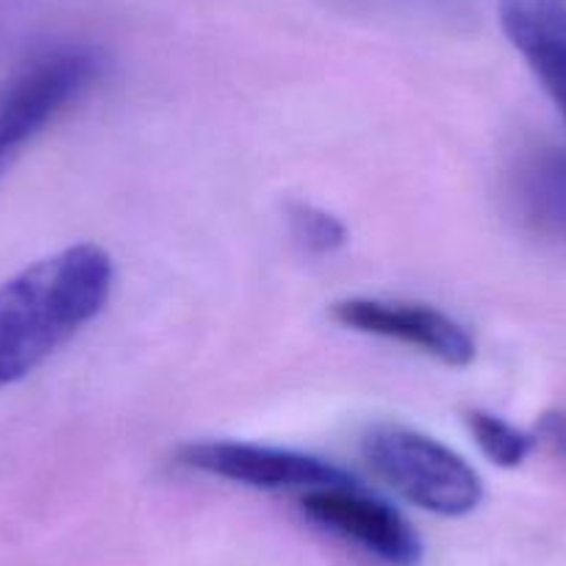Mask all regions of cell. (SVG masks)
<instances>
[{
	"label": "cell",
	"mask_w": 566,
	"mask_h": 566,
	"mask_svg": "<svg viewBox=\"0 0 566 566\" xmlns=\"http://www.w3.org/2000/svg\"><path fill=\"white\" fill-rule=\"evenodd\" d=\"M112 255L95 242L64 248L0 283V386L25 378L106 308Z\"/></svg>",
	"instance_id": "obj_1"
},
{
	"label": "cell",
	"mask_w": 566,
	"mask_h": 566,
	"mask_svg": "<svg viewBox=\"0 0 566 566\" xmlns=\"http://www.w3.org/2000/svg\"><path fill=\"white\" fill-rule=\"evenodd\" d=\"M361 453L380 481L431 514L467 516L481 505V475L428 433L406 424H373L361 439Z\"/></svg>",
	"instance_id": "obj_2"
},
{
	"label": "cell",
	"mask_w": 566,
	"mask_h": 566,
	"mask_svg": "<svg viewBox=\"0 0 566 566\" xmlns=\"http://www.w3.org/2000/svg\"><path fill=\"white\" fill-rule=\"evenodd\" d=\"M101 67L90 48H56L25 62L0 86V176L34 136L95 86Z\"/></svg>",
	"instance_id": "obj_3"
},
{
	"label": "cell",
	"mask_w": 566,
	"mask_h": 566,
	"mask_svg": "<svg viewBox=\"0 0 566 566\" xmlns=\"http://www.w3.org/2000/svg\"><path fill=\"white\" fill-rule=\"evenodd\" d=\"M301 511L308 522L350 547L361 549L384 566H419L422 542L411 522L389 505L358 486L353 478L301 494Z\"/></svg>",
	"instance_id": "obj_4"
},
{
	"label": "cell",
	"mask_w": 566,
	"mask_h": 566,
	"mask_svg": "<svg viewBox=\"0 0 566 566\" xmlns=\"http://www.w3.org/2000/svg\"><path fill=\"white\" fill-rule=\"evenodd\" d=\"M178 464L239 486L286 492L297 497L350 478L345 470L317 455L248 442H189L178 450Z\"/></svg>",
	"instance_id": "obj_5"
},
{
	"label": "cell",
	"mask_w": 566,
	"mask_h": 566,
	"mask_svg": "<svg viewBox=\"0 0 566 566\" xmlns=\"http://www.w3.org/2000/svg\"><path fill=\"white\" fill-rule=\"evenodd\" d=\"M331 319L356 334L400 342L444 367L464 369L475 361V339L450 314L424 303L345 297L331 306Z\"/></svg>",
	"instance_id": "obj_6"
},
{
	"label": "cell",
	"mask_w": 566,
	"mask_h": 566,
	"mask_svg": "<svg viewBox=\"0 0 566 566\" xmlns=\"http://www.w3.org/2000/svg\"><path fill=\"white\" fill-rule=\"evenodd\" d=\"M500 25L566 119V0H497Z\"/></svg>",
	"instance_id": "obj_7"
},
{
	"label": "cell",
	"mask_w": 566,
	"mask_h": 566,
	"mask_svg": "<svg viewBox=\"0 0 566 566\" xmlns=\"http://www.w3.org/2000/svg\"><path fill=\"white\" fill-rule=\"evenodd\" d=\"M514 200L533 228L566 237V148L538 145L514 170Z\"/></svg>",
	"instance_id": "obj_8"
},
{
	"label": "cell",
	"mask_w": 566,
	"mask_h": 566,
	"mask_svg": "<svg viewBox=\"0 0 566 566\" xmlns=\"http://www.w3.org/2000/svg\"><path fill=\"white\" fill-rule=\"evenodd\" d=\"M464 422L467 431L472 433L475 444L481 448V453L492 464L503 467V470H514L533 453L536 439L522 431V428H516V424H511L509 419L497 417V413H489L483 408H470L464 413Z\"/></svg>",
	"instance_id": "obj_9"
},
{
	"label": "cell",
	"mask_w": 566,
	"mask_h": 566,
	"mask_svg": "<svg viewBox=\"0 0 566 566\" xmlns=\"http://www.w3.org/2000/svg\"><path fill=\"white\" fill-rule=\"evenodd\" d=\"M292 237L314 255L336 253L347 242V228L339 217L312 203H292L286 209Z\"/></svg>",
	"instance_id": "obj_10"
},
{
	"label": "cell",
	"mask_w": 566,
	"mask_h": 566,
	"mask_svg": "<svg viewBox=\"0 0 566 566\" xmlns=\"http://www.w3.org/2000/svg\"><path fill=\"white\" fill-rule=\"evenodd\" d=\"M538 437H542L560 459H566V408L544 413L542 422H538Z\"/></svg>",
	"instance_id": "obj_11"
}]
</instances>
